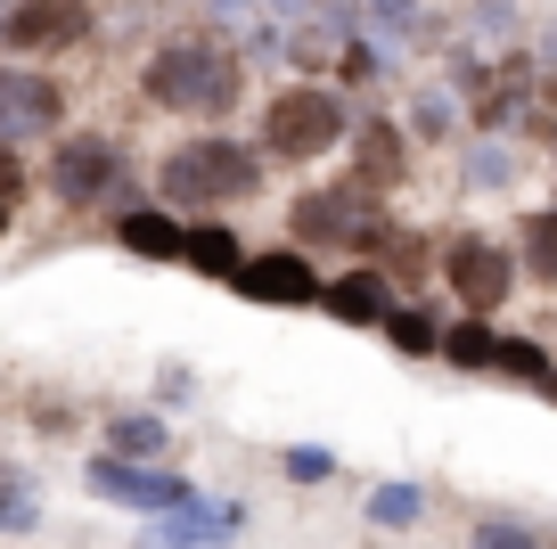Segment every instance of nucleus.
Returning a JSON list of instances; mask_svg holds the SVG:
<instances>
[{"mask_svg":"<svg viewBox=\"0 0 557 549\" xmlns=\"http://www.w3.org/2000/svg\"><path fill=\"white\" fill-rule=\"evenodd\" d=\"M115 451H164V418H115Z\"/></svg>","mask_w":557,"mask_h":549,"instance_id":"19","label":"nucleus"},{"mask_svg":"<svg viewBox=\"0 0 557 549\" xmlns=\"http://www.w3.org/2000/svg\"><path fill=\"white\" fill-rule=\"evenodd\" d=\"M0 230H9V197H0Z\"/></svg>","mask_w":557,"mask_h":549,"instance_id":"23","label":"nucleus"},{"mask_svg":"<svg viewBox=\"0 0 557 549\" xmlns=\"http://www.w3.org/2000/svg\"><path fill=\"white\" fill-rule=\"evenodd\" d=\"M181 263H197V271H206V279H238V271H246L238 239H230L222 222H197L189 239H181Z\"/></svg>","mask_w":557,"mask_h":549,"instance_id":"13","label":"nucleus"},{"mask_svg":"<svg viewBox=\"0 0 557 549\" xmlns=\"http://www.w3.org/2000/svg\"><path fill=\"white\" fill-rule=\"evenodd\" d=\"M115 239L132 246V255H148V263H181V239H189V230H181V222H164V213H123V222H115Z\"/></svg>","mask_w":557,"mask_h":549,"instance_id":"14","label":"nucleus"},{"mask_svg":"<svg viewBox=\"0 0 557 549\" xmlns=\"http://www.w3.org/2000/svg\"><path fill=\"white\" fill-rule=\"evenodd\" d=\"M443 288L459 295L468 320H492V312L517 295V255L492 246V239H475V230H459V239L443 246Z\"/></svg>","mask_w":557,"mask_h":549,"instance_id":"5","label":"nucleus"},{"mask_svg":"<svg viewBox=\"0 0 557 549\" xmlns=\"http://www.w3.org/2000/svg\"><path fill=\"white\" fill-rule=\"evenodd\" d=\"M287 222H296L304 246H336V255H369V246H385V197L361 190V181H336V190H304L296 206H287Z\"/></svg>","mask_w":557,"mask_h":549,"instance_id":"3","label":"nucleus"},{"mask_svg":"<svg viewBox=\"0 0 557 549\" xmlns=\"http://www.w3.org/2000/svg\"><path fill=\"white\" fill-rule=\"evenodd\" d=\"M336 139H345V107L320 83H296V90H278V99L262 107V156H278V164H312Z\"/></svg>","mask_w":557,"mask_h":549,"instance_id":"4","label":"nucleus"},{"mask_svg":"<svg viewBox=\"0 0 557 549\" xmlns=\"http://www.w3.org/2000/svg\"><path fill=\"white\" fill-rule=\"evenodd\" d=\"M230 288H238L246 304H320V271H312V255H296V246L246 255V271L230 279Z\"/></svg>","mask_w":557,"mask_h":549,"instance_id":"9","label":"nucleus"},{"mask_svg":"<svg viewBox=\"0 0 557 549\" xmlns=\"http://www.w3.org/2000/svg\"><path fill=\"white\" fill-rule=\"evenodd\" d=\"M377 516H385V525H401V516H418V492H377Z\"/></svg>","mask_w":557,"mask_h":549,"instance_id":"21","label":"nucleus"},{"mask_svg":"<svg viewBox=\"0 0 557 549\" xmlns=\"http://www.w3.org/2000/svg\"><path fill=\"white\" fill-rule=\"evenodd\" d=\"M83 34H90V0H17L0 25L9 50H74Z\"/></svg>","mask_w":557,"mask_h":549,"instance_id":"7","label":"nucleus"},{"mask_svg":"<svg viewBox=\"0 0 557 549\" xmlns=\"http://www.w3.org/2000/svg\"><path fill=\"white\" fill-rule=\"evenodd\" d=\"M255 181H262V156H246L238 139H181L157 164V190L173 197V206H189V213L238 206V197H255Z\"/></svg>","mask_w":557,"mask_h":549,"instance_id":"2","label":"nucleus"},{"mask_svg":"<svg viewBox=\"0 0 557 549\" xmlns=\"http://www.w3.org/2000/svg\"><path fill=\"white\" fill-rule=\"evenodd\" d=\"M517 271H533V279H549V288H557V206L524 213V239H517Z\"/></svg>","mask_w":557,"mask_h":549,"instance_id":"15","label":"nucleus"},{"mask_svg":"<svg viewBox=\"0 0 557 549\" xmlns=\"http://www.w3.org/2000/svg\"><path fill=\"white\" fill-rule=\"evenodd\" d=\"M385 337H394L401 353H443V328L426 320V312H394V320H385Z\"/></svg>","mask_w":557,"mask_h":549,"instance_id":"17","label":"nucleus"},{"mask_svg":"<svg viewBox=\"0 0 557 549\" xmlns=\"http://www.w3.org/2000/svg\"><path fill=\"white\" fill-rule=\"evenodd\" d=\"M139 90H148V107H164V115H206V123H222L230 107L246 99V66L222 50V41H173V50L148 58Z\"/></svg>","mask_w":557,"mask_h":549,"instance_id":"1","label":"nucleus"},{"mask_svg":"<svg viewBox=\"0 0 557 549\" xmlns=\"http://www.w3.org/2000/svg\"><path fill=\"white\" fill-rule=\"evenodd\" d=\"M58 115H66V90L50 74L0 66V139H41V132H58Z\"/></svg>","mask_w":557,"mask_h":549,"instance_id":"8","label":"nucleus"},{"mask_svg":"<svg viewBox=\"0 0 557 549\" xmlns=\"http://www.w3.org/2000/svg\"><path fill=\"white\" fill-rule=\"evenodd\" d=\"M0 197H17V172H9V164H0Z\"/></svg>","mask_w":557,"mask_h":549,"instance_id":"22","label":"nucleus"},{"mask_svg":"<svg viewBox=\"0 0 557 549\" xmlns=\"http://www.w3.org/2000/svg\"><path fill=\"white\" fill-rule=\"evenodd\" d=\"M320 304H329L336 320H352V328H377V320H394V279L369 271V263H352L336 288H320Z\"/></svg>","mask_w":557,"mask_h":549,"instance_id":"11","label":"nucleus"},{"mask_svg":"<svg viewBox=\"0 0 557 549\" xmlns=\"http://www.w3.org/2000/svg\"><path fill=\"white\" fill-rule=\"evenodd\" d=\"M443 353H451L459 369H492V361H500V337H492L484 320H459L451 337H443Z\"/></svg>","mask_w":557,"mask_h":549,"instance_id":"16","label":"nucleus"},{"mask_svg":"<svg viewBox=\"0 0 557 549\" xmlns=\"http://www.w3.org/2000/svg\"><path fill=\"white\" fill-rule=\"evenodd\" d=\"M549 394H557V378H549Z\"/></svg>","mask_w":557,"mask_h":549,"instance_id":"24","label":"nucleus"},{"mask_svg":"<svg viewBox=\"0 0 557 549\" xmlns=\"http://www.w3.org/2000/svg\"><path fill=\"white\" fill-rule=\"evenodd\" d=\"M475 549H541V541L524 525H500V516H492V525H475Z\"/></svg>","mask_w":557,"mask_h":549,"instance_id":"20","label":"nucleus"},{"mask_svg":"<svg viewBox=\"0 0 557 549\" xmlns=\"http://www.w3.org/2000/svg\"><path fill=\"white\" fill-rule=\"evenodd\" d=\"M115 172H123L115 139L74 132V139H58V156H50V190L66 197V206H99V197L115 190Z\"/></svg>","mask_w":557,"mask_h":549,"instance_id":"6","label":"nucleus"},{"mask_svg":"<svg viewBox=\"0 0 557 549\" xmlns=\"http://www.w3.org/2000/svg\"><path fill=\"white\" fill-rule=\"evenodd\" d=\"M90 484H99L107 500H123V509H189V484L164 476V467H123V460H99V467H90Z\"/></svg>","mask_w":557,"mask_h":549,"instance_id":"10","label":"nucleus"},{"mask_svg":"<svg viewBox=\"0 0 557 549\" xmlns=\"http://www.w3.org/2000/svg\"><path fill=\"white\" fill-rule=\"evenodd\" d=\"M352 181H361V190H394L401 172H410V139H401V123H361V139H352Z\"/></svg>","mask_w":557,"mask_h":549,"instance_id":"12","label":"nucleus"},{"mask_svg":"<svg viewBox=\"0 0 557 549\" xmlns=\"http://www.w3.org/2000/svg\"><path fill=\"white\" fill-rule=\"evenodd\" d=\"M230 516H181V525H164V533H148V549H181V541H206V533H222Z\"/></svg>","mask_w":557,"mask_h":549,"instance_id":"18","label":"nucleus"}]
</instances>
